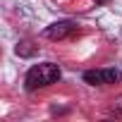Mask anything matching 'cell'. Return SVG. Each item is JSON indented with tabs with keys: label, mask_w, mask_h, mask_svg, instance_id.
Segmentation results:
<instances>
[{
	"label": "cell",
	"mask_w": 122,
	"mask_h": 122,
	"mask_svg": "<svg viewBox=\"0 0 122 122\" xmlns=\"http://www.w3.org/2000/svg\"><path fill=\"white\" fill-rule=\"evenodd\" d=\"M57 79H60V67L53 62H41L26 72L24 84H26V91H36V89H46V86L55 84Z\"/></svg>",
	"instance_id": "6da1fadb"
},
{
	"label": "cell",
	"mask_w": 122,
	"mask_h": 122,
	"mask_svg": "<svg viewBox=\"0 0 122 122\" xmlns=\"http://www.w3.org/2000/svg\"><path fill=\"white\" fill-rule=\"evenodd\" d=\"M105 3H110V0H96V5H105Z\"/></svg>",
	"instance_id": "8992f818"
},
{
	"label": "cell",
	"mask_w": 122,
	"mask_h": 122,
	"mask_svg": "<svg viewBox=\"0 0 122 122\" xmlns=\"http://www.w3.org/2000/svg\"><path fill=\"white\" fill-rule=\"evenodd\" d=\"M115 115H122V96L117 98V101H112V108H110Z\"/></svg>",
	"instance_id": "5b68a950"
},
{
	"label": "cell",
	"mask_w": 122,
	"mask_h": 122,
	"mask_svg": "<svg viewBox=\"0 0 122 122\" xmlns=\"http://www.w3.org/2000/svg\"><path fill=\"white\" fill-rule=\"evenodd\" d=\"M36 53V48L29 43V41H22L19 46H17V55H22V57H29V55H34Z\"/></svg>",
	"instance_id": "277c9868"
},
{
	"label": "cell",
	"mask_w": 122,
	"mask_h": 122,
	"mask_svg": "<svg viewBox=\"0 0 122 122\" xmlns=\"http://www.w3.org/2000/svg\"><path fill=\"white\" fill-rule=\"evenodd\" d=\"M74 34H77V24L74 22H55V24H50L43 31V36L50 38V41H62V38H70Z\"/></svg>",
	"instance_id": "3957f363"
},
{
	"label": "cell",
	"mask_w": 122,
	"mask_h": 122,
	"mask_svg": "<svg viewBox=\"0 0 122 122\" xmlns=\"http://www.w3.org/2000/svg\"><path fill=\"white\" fill-rule=\"evenodd\" d=\"M120 72L117 70H89L84 72V81L91 86H105V84H115L120 81Z\"/></svg>",
	"instance_id": "7a4b0ae2"
}]
</instances>
